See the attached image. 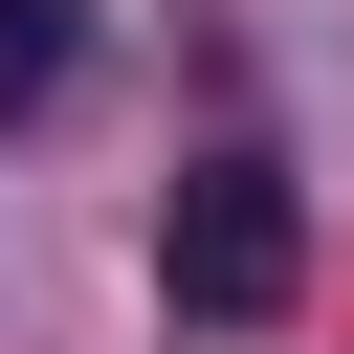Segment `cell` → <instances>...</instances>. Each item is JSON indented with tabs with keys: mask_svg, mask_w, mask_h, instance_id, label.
Segmentation results:
<instances>
[{
	"mask_svg": "<svg viewBox=\"0 0 354 354\" xmlns=\"http://www.w3.org/2000/svg\"><path fill=\"white\" fill-rule=\"evenodd\" d=\"M155 288H177L199 332H288V288H310V199H288L266 155H177V199H155Z\"/></svg>",
	"mask_w": 354,
	"mask_h": 354,
	"instance_id": "obj_1",
	"label": "cell"
},
{
	"mask_svg": "<svg viewBox=\"0 0 354 354\" xmlns=\"http://www.w3.org/2000/svg\"><path fill=\"white\" fill-rule=\"evenodd\" d=\"M66 66H88V0H0V133L66 111Z\"/></svg>",
	"mask_w": 354,
	"mask_h": 354,
	"instance_id": "obj_2",
	"label": "cell"
}]
</instances>
